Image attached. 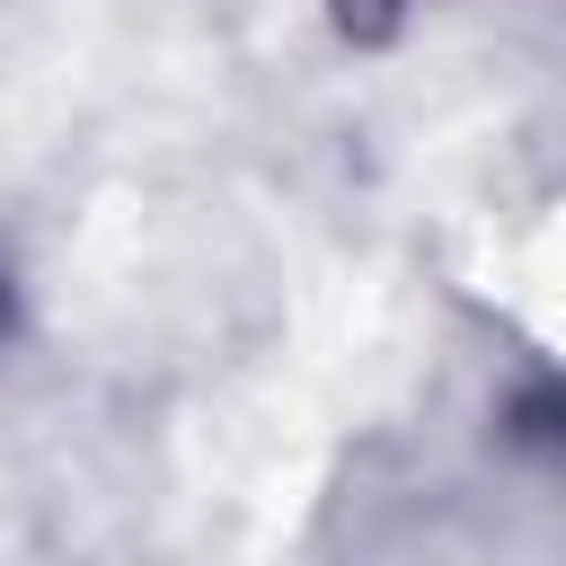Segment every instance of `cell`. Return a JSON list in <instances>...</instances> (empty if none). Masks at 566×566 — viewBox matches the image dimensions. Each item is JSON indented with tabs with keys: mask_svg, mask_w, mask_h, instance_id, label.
<instances>
[{
	"mask_svg": "<svg viewBox=\"0 0 566 566\" xmlns=\"http://www.w3.org/2000/svg\"><path fill=\"white\" fill-rule=\"evenodd\" d=\"M513 433L539 442V451H566V389H531V398L513 407Z\"/></svg>",
	"mask_w": 566,
	"mask_h": 566,
	"instance_id": "cell-1",
	"label": "cell"
},
{
	"mask_svg": "<svg viewBox=\"0 0 566 566\" xmlns=\"http://www.w3.org/2000/svg\"><path fill=\"white\" fill-rule=\"evenodd\" d=\"M0 318H9V283H0Z\"/></svg>",
	"mask_w": 566,
	"mask_h": 566,
	"instance_id": "cell-2",
	"label": "cell"
}]
</instances>
